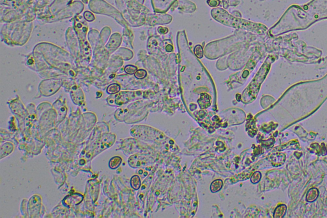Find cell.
I'll use <instances>...</instances> for the list:
<instances>
[{"mask_svg": "<svg viewBox=\"0 0 327 218\" xmlns=\"http://www.w3.org/2000/svg\"><path fill=\"white\" fill-rule=\"evenodd\" d=\"M74 28L76 31L77 36L79 38L80 42V46L81 47V51H84L86 50V59L88 61L90 60L91 57V48L86 41V35L88 31V24L86 21L83 19L82 16H79L76 17L74 23Z\"/></svg>", "mask_w": 327, "mask_h": 218, "instance_id": "1", "label": "cell"}, {"mask_svg": "<svg viewBox=\"0 0 327 218\" xmlns=\"http://www.w3.org/2000/svg\"><path fill=\"white\" fill-rule=\"evenodd\" d=\"M62 81L59 79H51L42 81L39 85V90L44 96L49 97L54 94L60 88Z\"/></svg>", "mask_w": 327, "mask_h": 218, "instance_id": "2", "label": "cell"}, {"mask_svg": "<svg viewBox=\"0 0 327 218\" xmlns=\"http://www.w3.org/2000/svg\"><path fill=\"white\" fill-rule=\"evenodd\" d=\"M66 40L67 41V44L71 53H72L73 55L78 56L79 54V51H78V47L77 38L72 29L69 28L68 30L67 33H66Z\"/></svg>", "mask_w": 327, "mask_h": 218, "instance_id": "3", "label": "cell"}, {"mask_svg": "<svg viewBox=\"0 0 327 218\" xmlns=\"http://www.w3.org/2000/svg\"><path fill=\"white\" fill-rule=\"evenodd\" d=\"M121 42V37L119 33H115L112 34V35L110 38L109 41L106 46L107 52L109 53H112L114 52V51H116L120 46Z\"/></svg>", "mask_w": 327, "mask_h": 218, "instance_id": "4", "label": "cell"}, {"mask_svg": "<svg viewBox=\"0 0 327 218\" xmlns=\"http://www.w3.org/2000/svg\"><path fill=\"white\" fill-rule=\"evenodd\" d=\"M71 99L73 103L77 105H81L84 101V96L83 91L80 88L73 89L71 92Z\"/></svg>", "mask_w": 327, "mask_h": 218, "instance_id": "5", "label": "cell"}, {"mask_svg": "<svg viewBox=\"0 0 327 218\" xmlns=\"http://www.w3.org/2000/svg\"><path fill=\"white\" fill-rule=\"evenodd\" d=\"M83 196L80 194H74L71 196H69L65 198L64 201L66 204L71 206V205H78L82 201Z\"/></svg>", "mask_w": 327, "mask_h": 218, "instance_id": "6", "label": "cell"}, {"mask_svg": "<svg viewBox=\"0 0 327 218\" xmlns=\"http://www.w3.org/2000/svg\"><path fill=\"white\" fill-rule=\"evenodd\" d=\"M285 155L284 153H275L271 156L270 159L273 163V165L275 166H278L282 164L285 161Z\"/></svg>", "mask_w": 327, "mask_h": 218, "instance_id": "7", "label": "cell"}, {"mask_svg": "<svg viewBox=\"0 0 327 218\" xmlns=\"http://www.w3.org/2000/svg\"><path fill=\"white\" fill-rule=\"evenodd\" d=\"M319 191L316 188H312L309 189L306 196V200L309 202H312L315 201L318 197Z\"/></svg>", "mask_w": 327, "mask_h": 218, "instance_id": "8", "label": "cell"}, {"mask_svg": "<svg viewBox=\"0 0 327 218\" xmlns=\"http://www.w3.org/2000/svg\"><path fill=\"white\" fill-rule=\"evenodd\" d=\"M287 207L285 205H280L277 207L274 211L273 216L275 218H281L283 217L286 212Z\"/></svg>", "mask_w": 327, "mask_h": 218, "instance_id": "9", "label": "cell"}, {"mask_svg": "<svg viewBox=\"0 0 327 218\" xmlns=\"http://www.w3.org/2000/svg\"><path fill=\"white\" fill-rule=\"evenodd\" d=\"M58 102H56L54 106H56V110L58 111V114L59 116V118H62V119H64V117H65L66 115V113H67V109L66 108V107L63 105L61 102L60 103H58Z\"/></svg>", "mask_w": 327, "mask_h": 218, "instance_id": "10", "label": "cell"}, {"mask_svg": "<svg viewBox=\"0 0 327 218\" xmlns=\"http://www.w3.org/2000/svg\"><path fill=\"white\" fill-rule=\"evenodd\" d=\"M223 185V182L221 179H217L213 182H211L210 186V190L212 193H217L219 191H220Z\"/></svg>", "mask_w": 327, "mask_h": 218, "instance_id": "11", "label": "cell"}, {"mask_svg": "<svg viewBox=\"0 0 327 218\" xmlns=\"http://www.w3.org/2000/svg\"><path fill=\"white\" fill-rule=\"evenodd\" d=\"M121 162H122V159L120 157H118V156L113 157L111 159V160L109 162V168L112 170H115L119 167Z\"/></svg>", "mask_w": 327, "mask_h": 218, "instance_id": "12", "label": "cell"}, {"mask_svg": "<svg viewBox=\"0 0 327 218\" xmlns=\"http://www.w3.org/2000/svg\"><path fill=\"white\" fill-rule=\"evenodd\" d=\"M130 185H131V187L134 189H135V190L139 189L140 188V187H141V179H140V177L138 176V175H134L131 178Z\"/></svg>", "mask_w": 327, "mask_h": 218, "instance_id": "13", "label": "cell"}, {"mask_svg": "<svg viewBox=\"0 0 327 218\" xmlns=\"http://www.w3.org/2000/svg\"><path fill=\"white\" fill-rule=\"evenodd\" d=\"M198 102H199V104L200 105V107L201 108H206L208 107L210 105V97L206 94H205V97H204V95H203V96L201 95V97L198 100Z\"/></svg>", "mask_w": 327, "mask_h": 218, "instance_id": "14", "label": "cell"}, {"mask_svg": "<svg viewBox=\"0 0 327 218\" xmlns=\"http://www.w3.org/2000/svg\"><path fill=\"white\" fill-rule=\"evenodd\" d=\"M120 85L117 84V83H113V84H111L107 88V94H110V95H113V94H117L120 92Z\"/></svg>", "mask_w": 327, "mask_h": 218, "instance_id": "15", "label": "cell"}, {"mask_svg": "<svg viewBox=\"0 0 327 218\" xmlns=\"http://www.w3.org/2000/svg\"><path fill=\"white\" fill-rule=\"evenodd\" d=\"M13 148H14V147L10 143H6L3 145H2L1 148L2 156H3V153H5V156L8 155L9 153H11L12 151L13 150Z\"/></svg>", "mask_w": 327, "mask_h": 218, "instance_id": "16", "label": "cell"}, {"mask_svg": "<svg viewBox=\"0 0 327 218\" xmlns=\"http://www.w3.org/2000/svg\"><path fill=\"white\" fill-rule=\"evenodd\" d=\"M261 178V174L259 172H256L250 178L251 182L253 184H257L259 182Z\"/></svg>", "mask_w": 327, "mask_h": 218, "instance_id": "17", "label": "cell"}, {"mask_svg": "<svg viewBox=\"0 0 327 218\" xmlns=\"http://www.w3.org/2000/svg\"><path fill=\"white\" fill-rule=\"evenodd\" d=\"M147 75V73L146 72V70H143V69H140V70H137L135 73L134 74V75L136 78L139 79V80H141V79H143L145 78V77Z\"/></svg>", "mask_w": 327, "mask_h": 218, "instance_id": "18", "label": "cell"}, {"mask_svg": "<svg viewBox=\"0 0 327 218\" xmlns=\"http://www.w3.org/2000/svg\"><path fill=\"white\" fill-rule=\"evenodd\" d=\"M137 70V67L134 66V65H127L126 67H125V72H126V73H127V74H135Z\"/></svg>", "mask_w": 327, "mask_h": 218, "instance_id": "19", "label": "cell"}, {"mask_svg": "<svg viewBox=\"0 0 327 218\" xmlns=\"http://www.w3.org/2000/svg\"><path fill=\"white\" fill-rule=\"evenodd\" d=\"M84 17L87 21H88V22L93 21L95 19L94 15L89 11H86L84 13Z\"/></svg>", "mask_w": 327, "mask_h": 218, "instance_id": "20", "label": "cell"}, {"mask_svg": "<svg viewBox=\"0 0 327 218\" xmlns=\"http://www.w3.org/2000/svg\"><path fill=\"white\" fill-rule=\"evenodd\" d=\"M195 53L197 56H198L199 58H202L203 56V49L201 47V46H197L195 48Z\"/></svg>", "mask_w": 327, "mask_h": 218, "instance_id": "21", "label": "cell"}]
</instances>
